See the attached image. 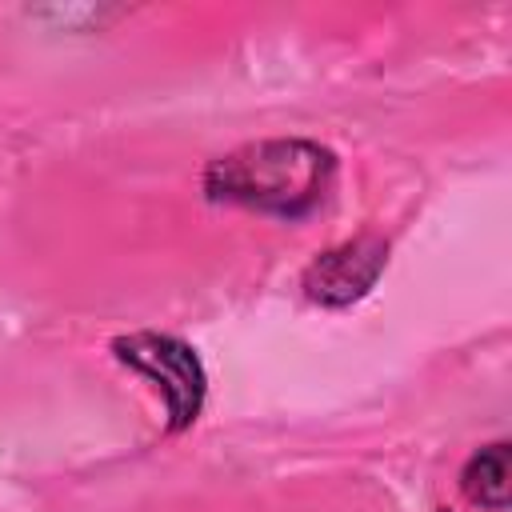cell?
<instances>
[{
  "label": "cell",
  "mask_w": 512,
  "mask_h": 512,
  "mask_svg": "<svg viewBox=\"0 0 512 512\" xmlns=\"http://www.w3.org/2000/svg\"><path fill=\"white\" fill-rule=\"evenodd\" d=\"M112 356L156 384V392L164 396L172 432H184L196 424L208 396V372L188 340L172 332H132L112 340Z\"/></svg>",
  "instance_id": "cell-2"
},
{
  "label": "cell",
  "mask_w": 512,
  "mask_h": 512,
  "mask_svg": "<svg viewBox=\"0 0 512 512\" xmlns=\"http://www.w3.org/2000/svg\"><path fill=\"white\" fill-rule=\"evenodd\" d=\"M336 168V152L320 140H256L216 156L204 172V192L216 204H240L276 220H304L332 196Z\"/></svg>",
  "instance_id": "cell-1"
},
{
  "label": "cell",
  "mask_w": 512,
  "mask_h": 512,
  "mask_svg": "<svg viewBox=\"0 0 512 512\" xmlns=\"http://www.w3.org/2000/svg\"><path fill=\"white\" fill-rule=\"evenodd\" d=\"M440 512H448V508H440Z\"/></svg>",
  "instance_id": "cell-5"
},
{
  "label": "cell",
  "mask_w": 512,
  "mask_h": 512,
  "mask_svg": "<svg viewBox=\"0 0 512 512\" xmlns=\"http://www.w3.org/2000/svg\"><path fill=\"white\" fill-rule=\"evenodd\" d=\"M508 476H512V448H508V440H492L468 456V464L460 468V488L472 504H480L488 512H504L508 508Z\"/></svg>",
  "instance_id": "cell-4"
},
{
  "label": "cell",
  "mask_w": 512,
  "mask_h": 512,
  "mask_svg": "<svg viewBox=\"0 0 512 512\" xmlns=\"http://www.w3.org/2000/svg\"><path fill=\"white\" fill-rule=\"evenodd\" d=\"M384 264H388V244L380 236H356V240H344V244L320 252L304 268L300 284H304V296L312 304L348 308L372 292Z\"/></svg>",
  "instance_id": "cell-3"
}]
</instances>
